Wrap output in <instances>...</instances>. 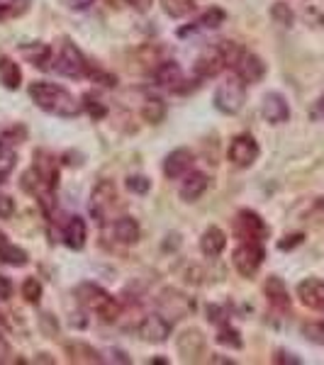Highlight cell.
Here are the masks:
<instances>
[{
	"label": "cell",
	"instance_id": "30",
	"mask_svg": "<svg viewBox=\"0 0 324 365\" xmlns=\"http://www.w3.org/2000/svg\"><path fill=\"white\" fill-rule=\"evenodd\" d=\"M161 3V10L168 17L178 20V17H186L196 10V0H158Z\"/></svg>",
	"mask_w": 324,
	"mask_h": 365
},
{
	"label": "cell",
	"instance_id": "41",
	"mask_svg": "<svg viewBox=\"0 0 324 365\" xmlns=\"http://www.w3.org/2000/svg\"><path fill=\"white\" fill-rule=\"evenodd\" d=\"M15 215V202L10 195H0V220H10Z\"/></svg>",
	"mask_w": 324,
	"mask_h": 365
},
{
	"label": "cell",
	"instance_id": "48",
	"mask_svg": "<svg viewBox=\"0 0 324 365\" xmlns=\"http://www.w3.org/2000/svg\"><path fill=\"white\" fill-rule=\"evenodd\" d=\"M96 0H66V5L71 10H88Z\"/></svg>",
	"mask_w": 324,
	"mask_h": 365
},
{
	"label": "cell",
	"instance_id": "4",
	"mask_svg": "<svg viewBox=\"0 0 324 365\" xmlns=\"http://www.w3.org/2000/svg\"><path fill=\"white\" fill-rule=\"evenodd\" d=\"M156 309H158V314H163L166 319L178 322L196 312V299L188 297L186 292L176 290V287H163L156 297Z\"/></svg>",
	"mask_w": 324,
	"mask_h": 365
},
{
	"label": "cell",
	"instance_id": "22",
	"mask_svg": "<svg viewBox=\"0 0 324 365\" xmlns=\"http://www.w3.org/2000/svg\"><path fill=\"white\" fill-rule=\"evenodd\" d=\"M61 237H64V244H66L69 249L81 251L86 246V239H88L86 222L81 220V217H71V220L66 222V227H64Z\"/></svg>",
	"mask_w": 324,
	"mask_h": 365
},
{
	"label": "cell",
	"instance_id": "6",
	"mask_svg": "<svg viewBox=\"0 0 324 365\" xmlns=\"http://www.w3.org/2000/svg\"><path fill=\"white\" fill-rule=\"evenodd\" d=\"M54 68H56V73L66 76V78H83L88 73V61H86L83 51L74 42H64L54 61Z\"/></svg>",
	"mask_w": 324,
	"mask_h": 365
},
{
	"label": "cell",
	"instance_id": "16",
	"mask_svg": "<svg viewBox=\"0 0 324 365\" xmlns=\"http://www.w3.org/2000/svg\"><path fill=\"white\" fill-rule=\"evenodd\" d=\"M210 187V178L205 173H200V170H191V173L186 175L183 185H181L178 195L183 202H198L200 197L208 192Z\"/></svg>",
	"mask_w": 324,
	"mask_h": 365
},
{
	"label": "cell",
	"instance_id": "23",
	"mask_svg": "<svg viewBox=\"0 0 324 365\" xmlns=\"http://www.w3.org/2000/svg\"><path fill=\"white\" fill-rule=\"evenodd\" d=\"M0 261L8 263V266H13V268H22L29 263V256L25 249H20V246L13 244V241L5 237V232H0Z\"/></svg>",
	"mask_w": 324,
	"mask_h": 365
},
{
	"label": "cell",
	"instance_id": "15",
	"mask_svg": "<svg viewBox=\"0 0 324 365\" xmlns=\"http://www.w3.org/2000/svg\"><path fill=\"white\" fill-rule=\"evenodd\" d=\"M234 73H237L244 83H258V81L266 76V63H263L261 56L244 51V56H241L239 63L234 66Z\"/></svg>",
	"mask_w": 324,
	"mask_h": 365
},
{
	"label": "cell",
	"instance_id": "45",
	"mask_svg": "<svg viewBox=\"0 0 324 365\" xmlns=\"http://www.w3.org/2000/svg\"><path fill=\"white\" fill-rule=\"evenodd\" d=\"M273 363H293V365H300L303 361L300 358H295L293 353H285V351H278L275 353V358H273Z\"/></svg>",
	"mask_w": 324,
	"mask_h": 365
},
{
	"label": "cell",
	"instance_id": "21",
	"mask_svg": "<svg viewBox=\"0 0 324 365\" xmlns=\"http://www.w3.org/2000/svg\"><path fill=\"white\" fill-rule=\"evenodd\" d=\"M227 249V237L220 227H208L205 234L200 237V251L208 258H217L222 256V251Z\"/></svg>",
	"mask_w": 324,
	"mask_h": 365
},
{
	"label": "cell",
	"instance_id": "51",
	"mask_svg": "<svg viewBox=\"0 0 324 365\" xmlns=\"http://www.w3.org/2000/svg\"><path fill=\"white\" fill-rule=\"evenodd\" d=\"M37 361H39V363H54V358H49V353H39Z\"/></svg>",
	"mask_w": 324,
	"mask_h": 365
},
{
	"label": "cell",
	"instance_id": "13",
	"mask_svg": "<svg viewBox=\"0 0 324 365\" xmlns=\"http://www.w3.org/2000/svg\"><path fill=\"white\" fill-rule=\"evenodd\" d=\"M261 117L268 125H283V122L290 120V105L280 93H268L261 103Z\"/></svg>",
	"mask_w": 324,
	"mask_h": 365
},
{
	"label": "cell",
	"instance_id": "1",
	"mask_svg": "<svg viewBox=\"0 0 324 365\" xmlns=\"http://www.w3.org/2000/svg\"><path fill=\"white\" fill-rule=\"evenodd\" d=\"M29 98L32 103L37 105L39 110L56 117H64V120H71V117H79L81 115V103L76 100V96H71L66 88L54 86V83H46V81H34L29 86Z\"/></svg>",
	"mask_w": 324,
	"mask_h": 365
},
{
	"label": "cell",
	"instance_id": "39",
	"mask_svg": "<svg viewBox=\"0 0 324 365\" xmlns=\"http://www.w3.org/2000/svg\"><path fill=\"white\" fill-rule=\"evenodd\" d=\"M86 76H91L96 83H103V86H108V88H115L117 86V78L113 73H108V71H103V68H93L91 63H88V73Z\"/></svg>",
	"mask_w": 324,
	"mask_h": 365
},
{
	"label": "cell",
	"instance_id": "37",
	"mask_svg": "<svg viewBox=\"0 0 324 365\" xmlns=\"http://www.w3.org/2000/svg\"><path fill=\"white\" fill-rule=\"evenodd\" d=\"M83 108L88 110V115H91L93 120H103V117L108 115V108H105V105L100 103L93 93H86L83 96Z\"/></svg>",
	"mask_w": 324,
	"mask_h": 365
},
{
	"label": "cell",
	"instance_id": "34",
	"mask_svg": "<svg viewBox=\"0 0 324 365\" xmlns=\"http://www.w3.org/2000/svg\"><path fill=\"white\" fill-rule=\"evenodd\" d=\"M22 297H25L29 304H39V299H42V282L37 278H27L22 282Z\"/></svg>",
	"mask_w": 324,
	"mask_h": 365
},
{
	"label": "cell",
	"instance_id": "25",
	"mask_svg": "<svg viewBox=\"0 0 324 365\" xmlns=\"http://www.w3.org/2000/svg\"><path fill=\"white\" fill-rule=\"evenodd\" d=\"M110 232H113V239L120 241V244H137L141 234L137 220H132V217H120Z\"/></svg>",
	"mask_w": 324,
	"mask_h": 365
},
{
	"label": "cell",
	"instance_id": "18",
	"mask_svg": "<svg viewBox=\"0 0 324 365\" xmlns=\"http://www.w3.org/2000/svg\"><path fill=\"white\" fill-rule=\"evenodd\" d=\"M154 78L156 83L161 88H168V91H181V83H186L183 78V71L176 61H161L158 66L154 68Z\"/></svg>",
	"mask_w": 324,
	"mask_h": 365
},
{
	"label": "cell",
	"instance_id": "52",
	"mask_svg": "<svg viewBox=\"0 0 324 365\" xmlns=\"http://www.w3.org/2000/svg\"><path fill=\"white\" fill-rule=\"evenodd\" d=\"M5 15H10V8L8 5H0V20H3Z\"/></svg>",
	"mask_w": 324,
	"mask_h": 365
},
{
	"label": "cell",
	"instance_id": "31",
	"mask_svg": "<svg viewBox=\"0 0 324 365\" xmlns=\"http://www.w3.org/2000/svg\"><path fill=\"white\" fill-rule=\"evenodd\" d=\"M217 49H220L222 58H225L227 68H234L239 63V58L244 56V46L239 42H232V39H225V42L217 44Z\"/></svg>",
	"mask_w": 324,
	"mask_h": 365
},
{
	"label": "cell",
	"instance_id": "32",
	"mask_svg": "<svg viewBox=\"0 0 324 365\" xmlns=\"http://www.w3.org/2000/svg\"><path fill=\"white\" fill-rule=\"evenodd\" d=\"M217 344L227 346V349L239 351L241 346H244V341H241V334L237 331V329L229 327V324H225V327H220V331H217Z\"/></svg>",
	"mask_w": 324,
	"mask_h": 365
},
{
	"label": "cell",
	"instance_id": "10",
	"mask_svg": "<svg viewBox=\"0 0 324 365\" xmlns=\"http://www.w3.org/2000/svg\"><path fill=\"white\" fill-rule=\"evenodd\" d=\"M117 202V187L113 180H100L91 192V212L100 222H105L108 212L115 207Z\"/></svg>",
	"mask_w": 324,
	"mask_h": 365
},
{
	"label": "cell",
	"instance_id": "42",
	"mask_svg": "<svg viewBox=\"0 0 324 365\" xmlns=\"http://www.w3.org/2000/svg\"><path fill=\"white\" fill-rule=\"evenodd\" d=\"M0 139H3L0 144H5V146H8V144H20V139H25V129H22V127H20V129L13 127L10 132H5Z\"/></svg>",
	"mask_w": 324,
	"mask_h": 365
},
{
	"label": "cell",
	"instance_id": "17",
	"mask_svg": "<svg viewBox=\"0 0 324 365\" xmlns=\"http://www.w3.org/2000/svg\"><path fill=\"white\" fill-rule=\"evenodd\" d=\"M225 68H227V63H225V58H222L217 46L203 51L196 61V73L200 76V78H215V76H220Z\"/></svg>",
	"mask_w": 324,
	"mask_h": 365
},
{
	"label": "cell",
	"instance_id": "33",
	"mask_svg": "<svg viewBox=\"0 0 324 365\" xmlns=\"http://www.w3.org/2000/svg\"><path fill=\"white\" fill-rule=\"evenodd\" d=\"M270 20L280 27H290L293 20H295V15H293V10L288 3H273L270 5Z\"/></svg>",
	"mask_w": 324,
	"mask_h": 365
},
{
	"label": "cell",
	"instance_id": "28",
	"mask_svg": "<svg viewBox=\"0 0 324 365\" xmlns=\"http://www.w3.org/2000/svg\"><path fill=\"white\" fill-rule=\"evenodd\" d=\"M141 117L149 125H161L166 120V103L161 98H146V103L141 105Z\"/></svg>",
	"mask_w": 324,
	"mask_h": 365
},
{
	"label": "cell",
	"instance_id": "35",
	"mask_svg": "<svg viewBox=\"0 0 324 365\" xmlns=\"http://www.w3.org/2000/svg\"><path fill=\"white\" fill-rule=\"evenodd\" d=\"M15 151L13 149H0V182H5L10 178V173L15 170Z\"/></svg>",
	"mask_w": 324,
	"mask_h": 365
},
{
	"label": "cell",
	"instance_id": "14",
	"mask_svg": "<svg viewBox=\"0 0 324 365\" xmlns=\"http://www.w3.org/2000/svg\"><path fill=\"white\" fill-rule=\"evenodd\" d=\"M298 299L308 309L324 312V280L308 278L298 285Z\"/></svg>",
	"mask_w": 324,
	"mask_h": 365
},
{
	"label": "cell",
	"instance_id": "38",
	"mask_svg": "<svg viewBox=\"0 0 324 365\" xmlns=\"http://www.w3.org/2000/svg\"><path fill=\"white\" fill-rule=\"evenodd\" d=\"M127 190L134 192V195H146L151 187V180L146 178V175H129V178L125 180Z\"/></svg>",
	"mask_w": 324,
	"mask_h": 365
},
{
	"label": "cell",
	"instance_id": "8",
	"mask_svg": "<svg viewBox=\"0 0 324 365\" xmlns=\"http://www.w3.org/2000/svg\"><path fill=\"white\" fill-rule=\"evenodd\" d=\"M258 154H261V149H258L256 139L251 137V134H239V137H234L229 141V149H227V158L232 166L237 168H249L251 163L256 161Z\"/></svg>",
	"mask_w": 324,
	"mask_h": 365
},
{
	"label": "cell",
	"instance_id": "43",
	"mask_svg": "<svg viewBox=\"0 0 324 365\" xmlns=\"http://www.w3.org/2000/svg\"><path fill=\"white\" fill-rule=\"evenodd\" d=\"M310 120H315V122H324V96H320L312 103V108H310Z\"/></svg>",
	"mask_w": 324,
	"mask_h": 365
},
{
	"label": "cell",
	"instance_id": "40",
	"mask_svg": "<svg viewBox=\"0 0 324 365\" xmlns=\"http://www.w3.org/2000/svg\"><path fill=\"white\" fill-rule=\"evenodd\" d=\"M39 327H42L44 336H49V339H54L56 334H59V322L51 314H42V319H39Z\"/></svg>",
	"mask_w": 324,
	"mask_h": 365
},
{
	"label": "cell",
	"instance_id": "36",
	"mask_svg": "<svg viewBox=\"0 0 324 365\" xmlns=\"http://www.w3.org/2000/svg\"><path fill=\"white\" fill-rule=\"evenodd\" d=\"M303 336L310 341V344L324 346V322H308L303 327Z\"/></svg>",
	"mask_w": 324,
	"mask_h": 365
},
{
	"label": "cell",
	"instance_id": "49",
	"mask_svg": "<svg viewBox=\"0 0 324 365\" xmlns=\"http://www.w3.org/2000/svg\"><path fill=\"white\" fill-rule=\"evenodd\" d=\"M5 356H10V346H8V341L3 339V334H0V363L5 361Z\"/></svg>",
	"mask_w": 324,
	"mask_h": 365
},
{
	"label": "cell",
	"instance_id": "27",
	"mask_svg": "<svg viewBox=\"0 0 324 365\" xmlns=\"http://www.w3.org/2000/svg\"><path fill=\"white\" fill-rule=\"evenodd\" d=\"M22 81V71L10 56H0V83L8 91H17Z\"/></svg>",
	"mask_w": 324,
	"mask_h": 365
},
{
	"label": "cell",
	"instance_id": "7",
	"mask_svg": "<svg viewBox=\"0 0 324 365\" xmlns=\"http://www.w3.org/2000/svg\"><path fill=\"white\" fill-rule=\"evenodd\" d=\"M234 234L241 241H263L268 237V225L254 210H239L234 217Z\"/></svg>",
	"mask_w": 324,
	"mask_h": 365
},
{
	"label": "cell",
	"instance_id": "47",
	"mask_svg": "<svg viewBox=\"0 0 324 365\" xmlns=\"http://www.w3.org/2000/svg\"><path fill=\"white\" fill-rule=\"evenodd\" d=\"M127 5H132L134 10H139V13H146V10L151 8V3H154V0H125Z\"/></svg>",
	"mask_w": 324,
	"mask_h": 365
},
{
	"label": "cell",
	"instance_id": "2",
	"mask_svg": "<svg viewBox=\"0 0 324 365\" xmlns=\"http://www.w3.org/2000/svg\"><path fill=\"white\" fill-rule=\"evenodd\" d=\"M76 297H79V302L83 304L88 312L98 314L103 322L110 324L120 317V302H117L108 290L96 285V282H81V285L76 287Z\"/></svg>",
	"mask_w": 324,
	"mask_h": 365
},
{
	"label": "cell",
	"instance_id": "46",
	"mask_svg": "<svg viewBox=\"0 0 324 365\" xmlns=\"http://www.w3.org/2000/svg\"><path fill=\"white\" fill-rule=\"evenodd\" d=\"M298 244H303V234H293V237H285V241H280V249L283 251H288V249H293V246H298Z\"/></svg>",
	"mask_w": 324,
	"mask_h": 365
},
{
	"label": "cell",
	"instance_id": "5",
	"mask_svg": "<svg viewBox=\"0 0 324 365\" xmlns=\"http://www.w3.org/2000/svg\"><path fill=\"white\" fill-rule=\"evenodd\" d=\"M263 258H266V251H263L261 241H241L232 253L234 268H237L239 275H244V278L256 275V270L261 268Z\"/></svg>",
	"mask_w": 324,
	"mask_h": 365
},
{
	"label": "cell",
	"instance_id": "26",
	"mask_svg": "<svg viewBox=\"0 0 324 365\" xmlns=\"http://www.w3.org/2000/svg\"><path fill=\"white\" fill-rule=\"evenodd\" d=\"M227 20V13L222 8H210L205 10L203 15L196 20V25H191V29H181V34H188V32H196V29H217L222 27Z\"/></svg>",
	"mask_w": 324,
	"mask_h": 365
},
{
	"label": "cell",
	"instance_id": "12",
	"mask_svg": "<svg viewBox=\"0 0 324 365\" xmlns=\"http://www.w3.org/2000/svg\"><path fill=\"white\" fill-rule=\"evenodd\" d=\"M193 163H196L193 151L186 149V146H178V149H173L166 158H163V175H166L168 180L186 178V175L193 170Z\"/></svg>",
	"mask_w": 324,
	"mask_h": 365
},
{
	"label": "cell",
	"instance_id": "50",
	"mask_svg": "<svg viewBox=\"0 0 324 365\" xmlns=\"http://www.w3.org/2000/svg\"><path fill=\"white\" fill-rule=\"evenodd\" d=\"M210 361H212V363H225V365H232V363H234L232 358H222V356H212Z\"/></svg>",
	"mask_w": 324,
	"mask_h": 365
},
{
	"label": "cell",
	"instance_id": "9",
	"mask_svg": "<svg viewBox=\"0 0 324 365\" xmlns=\"http://www.w3.org/2000/svg\"><path fill=\"white\" fill-rule=\"evenodd\" d=\"M205 334L200 329H186L176 336V351L183 363H198L205 356Z\"/></svg>",
	"mask_w": 324,
	"mask_h": 365
},
{
	"label": "cell",
	"instance_id": "29",
	"mask_svg": "<svg viewBox=\"0 0 324 365\" xmlns=\"http://www.w3.org/2000/svg\"><path fill=\"white\" fill-rule=\"evenodd\" d=\"M22 54H25L34 66L39 68H49V61H51V49L42 42L37 44H25L22 46Z\"/></svg>",
	"mask_w": 324,
	"mask_h": 365
},
{
	"label": "cell",
	"instance_id": "53",
	"mask_svg": "<svg viewBox=\"0 0 324 365\" xmlns=\"http://www.w3.org/2000/svg\"><path fill=\"white\" fill-rule=\"evenodd\" d=\"M149 363H151V365H154V363H158V365H166L168 361H166V358H151Z\"/></svg>",
	"mask_w": 324,
	"mask_h": 365
},
{
	"label": "cell",
	"instance_id": "44",
	"mask_svg": "<svg viewBox=\"0 0 324 365\" xmlns=\"http://www.w3.org/2000/svg\"><path fill=\"white\" fill-rule=\"evenodd\" d=\"M10 297H13V282H10L8 275L0 273V299L5 302V299H10Z\"/></svg>",
	"mask_w": 324,
	"mask_h": 365
},
{
	"label": "cell",
	"instance_id": "20",
	"mask_svg": "<svg viewBox=\"0 0 324 365\" xmlns=\"http://www.w3.org/2000/svg\"><path fill=\"white\" fill-rule=\"evenodd\" d=\"M34 170L49 187L59 185V168H56V158L49 151H34Z\"/></svg>",
	"mask_w": 324,
	"mask_h": 365
},
{
	"label": "cell",
	"instance_id": "19",
	"mask_svg": "<svg viewBox=\"0 0 324 365\" xmlns=\"http://www.w3.org/2000/svg\"><path fill=\"white\" fill-rule=\"evenodd\" d=\"M263 290H266L268 304L273 309H278V312L290 309V292H288L283 278H278V275H270V278L266 280V285H263Z\"/></svg>",
	"mask_w": 324,
	"mask_h": 365
},
{
	"label": "cell",
	"instance_id": "24",
	"mask_svg": "<svg viewBox=\"0 0 324 365\" xmlns=\"http://www.w3.org/2000/svg\"><path fill=\"white\" fill-rule=\"evenodd\" d=\"M66 356H69L71 363H83V365L103 363L100 353L93 349V346L83 344V341H71V344H66Z\"/></svg>",
	"mask_w": 324,
	"mask_h": 365
},
{
	"label": "cell",
	"instance_id": "3",
	"mask_svg": "<svg viewBox=\"0 0 324 365\" xmlns=\"http://www.w3.org/2000/svg\"><path fill=\"white\" fill-rule=\"evenodd\" d=\"M246 103V83L239 78L237 73L229 76L215 88V98L212 105L220 110L222 115H237Z\"/></svg>",
	"mask_w": 324,
	"mask_h": 365
},
{
	"label": "cell",
	"instance_id": "11",
	"mask_svg": "<svg viewBox=\"0 0 324 365\" xmlns=\"http://www.w3.org/2000/svg\"><path fill=\"white\" fill-rule=\"evenodd\" d=\"M171 327H173V322L156 312V314L144 317V322L139 324L137 334L141 336V341H146V344H163V341H168V336H171Z\"/></svg>",
	"mask_w": 324,
	"mask_h": 365
}]
</instances>
